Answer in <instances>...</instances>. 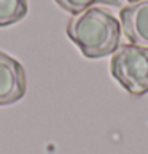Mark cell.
Segmentation results:
<instances>
[{
	"label": "cell",
	"instance_id": "1",
	"mask_svg": "<svg viewBox=\"0 0 148 154\" xmlns=\"http://www.w3.org/2000/svg\"><path fill=\"white\" fill-rule=\"evenodd\" d=\"M67 37L88 59H100L121 46V24L107 8L93 7L67 22Z\"/></svg>",
	"mask_w": 148,
	"mask_h": 154
},
{
	"label": "cell",
	"instance_id": "2",
	"mask_svg": "<svg viewBox=\"0 0 148 154\" xmlns=\"http://www.w3.org/2000/svg\"><path fill=\"white\" fill-rule=\"evenodd\" d=\"M110 73L134 97L148 94V48L123 45L112 56Z\"/></svg>",
	"mask_w": 148,
	"mask_h": 154
},
{
	"label": "cell",
	"instance_id": "3",
	"mask_svg": "<svg viewBox=\"0 0 148 154\" xmlns=\"http://www.w3.org/2000/svg\"><path fill=\"white\" fill-rule=\"evenodd\" d=\"M27 92V75L19 60L0 51V106L13 105Z\"/></svg>",
	"mask_w": 148,
	"mask_h": 154
},
{
	"label": "cell",
	"instance_id": "4",
	"mask_svg": "<svg viewBox=\"0 0 148 154\" xmlns=\"http://www.w3.org/2000/svg\"><path fill=\"white\" fill-rule=\"evenodd\" d=\"M119 24L131 45L148 48V0L131 3L119 11Z\"/></svg>",
	"mask_w": 148,
	"mask_h": 154
},
{
	"label": "cell",
	"instance_id": "5",
	"mask_svg": "<svg viewBox=\"0 0 148 154\" xmlns=\"http://www.w3.org/2000/svg\"><path fill=\"white\" fill-rule=\"evenodd\" d=\"M27 0H0V27H8L19 22L27 16Z\"/></svg>",
	"mask_w": 148,
	"mask_h": 154
},
{
	"label": "cell",
	"instance_id": "6",
	"mask_svg": "<svg viewBox=\"0 0 148 154\" xmlns=\"http://www.w3.org/2000/svg\"><path fill=\"white\" fill-rule=\"evenodd\" d=\"M54 2L58 3L59 8H62L64 11H67V13H70L73 16L88 8H93L97 3L110 5V7H119L121 5L119 0H54Z\"/></svg>",
	"mask_w": 148,
	"mask_h": 154
},
{
	"label": "cell",
	"instance_id": "7",
	"mask_svg": "<svg viewBox=\"0 0 148 154\" xmlns=\"http://www.w3.org/2000/svg\"><path fill=\"white\" fill-rule=\"evenodd\" d=\"M128 2H131V3H135V2H142V0H128Z\"/></svg>",
	"mask_w": 148,
	"mask_h": 154
}]
</instances>
